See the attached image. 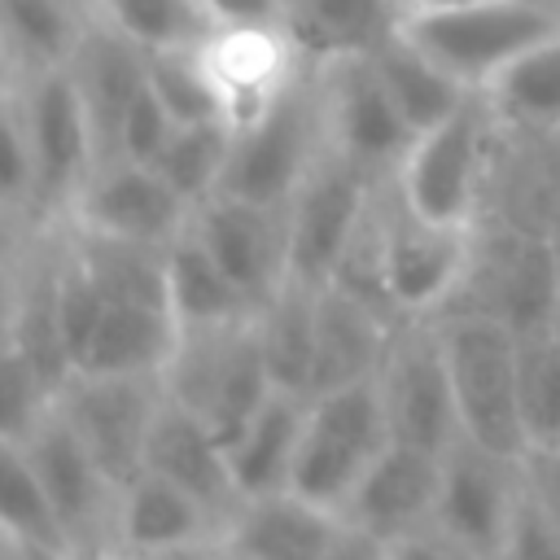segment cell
<instances>
[{"mask_svg": "<svg viewBox=\"0 0 560 560\" xmlns=\"http://www.w3.org/2000/svg\"><path fill=\"white\" fill-rule=\"evenodd\" d=\"M398 35L433 57L464 88L486 92L508 66L560 35L556 0H468L455 9L398 18Z\"/></svg>", "mask_w": 560, "mask_h": 560, "instance_id": "6da1fadb", "label": "cell"}, {"mask_svg": "<svg viewBox=\"0 0 560 560\" xmlns=\"http://www.w3.org/2000/svg\"><path fill=\"white\" fill-rule=\"evenodd\" d=\"M324 149H328L324 83H319V66L306 61V70L280 92L271 109H262L245 127H232V153L219 192L284 210Z\"/></svg>", "mask_w": 560, "mask_h": 560, "instance_id": "7a4b0ae2", "label": "cell"}, {"mask_svg": "<svg viewBox=\"0 0 560 560\" xmlns=\"http://www.w3.org/2000/svg\"><path fill=\"white\" fill-rule=\"evenodd\" d=\"M4 96L22 114L31 158H35V223L31 228H57L70 219L74 197L101 166L96 127L88 118V105L79 96L70 66L39 70V74H9Z\"/></svg>", "mask_w": 560, "mask_h": 560, "instance_id": "3957f363", "label": "cell"}, {"mask_svg": "<svg viewBox=\"0 0 560 560\" xmlns=\"http://www.w3.org/2000/svg\"><path fill=\"white\" fill-rule=\"evenodd\" d=\"M162 385L171 398H179L188 411H197L223 446L249 424V416L276 394V381L267 372L254 311L228 324L206 328H179L171 368L162 372Z\"/></svg>", "mask_w": 560, "mask_h": 560, "instance_id": "277c9868", "label": "cell"}, {"mask_svg": "<svg viewBox=\"0 0 560 560\" xmlns=\"http://www.w3.org/2000/svg\"><path fill=\"white\" fill-rule=\"evenodd\" d=\"M494 144H499V122L486 96L477 92L459 114L411 140L398 171L389 175V188L398 192L402 206H411L433 223L472 228L481 214V192L490 184Z\"/></svg>", "mask_w": 560, "mask_h": 560, "instance_id": "5b68a950", "label": "cell"}, {"mask_svg": "<svg viewBox=\"0 0 560 560\" xmlns=\"http://www.w3.org/2000/svg\"><path fill=\"white\" fill-rule=\"evenodd\" d=\"M455 385L459 433L499 455H525L521 402H516V332L481 311L433 315Z\"/></svg>", "mask_w": 560, "mask_h": 560, "instance_id": "8992f818", "label": "cell"}, {"mask_svg": "<svg viewBox=\"0 0 560 560\" xmlns=\"http://www.w3.org/2000/svg\"><path fill=\"white\" fill-rule=\"evenodd\" d=\"M446 311L494 315L516 337L551 332L560 324V262L547 232L503 219L490 223V232L472 228V262Z\"/></svg>", "mask_w": 560, "mask_h": 560, "instance_id": "52a82bcc", "label": "cell"}, {"mask_svg": "<svg viewBox=\"0 0 560 560\" xmlns=\"http://www.w3.org/2000/svg\"><path fill=\"white\" fill-rule=\"evenodd\" d=\"M389 420L385 402L376 394V381L337 385L306 398V429L298 442V459L289 472V490L341 512L354 494L368 464L389 446Z\"/></svg>", "mask_w": 560, "mask_h": 560, "instance_id": "ba28073f", "label": "cell"}, {"mask_svg": "<svg viewBox=\"0 0 560 560\" xmlns=\"http://www.w3.org/2000/svg\"><path fill=\"white\" fill-rule=\"evenodd\" d=\"M381 184V175L354 166L328 144L284 206V280L324 289L359 236Z\"/></svg>", "mask_w": 560, "mask_h": 560, "instance_id": "9c48e42d", "label": "cell"}, {"mask_svg": "<svg viewBox=\"0 0 560 560\" xmlns=\"http://www.w3.org/2000/svg\"><path fill=\"white\" fill-rule=\"evenodd\" d=\"M381 223V276L394 311L402 319H433L442 315L468 276L472 262V228L459 223H433L398 201V192L381 188L376 206Z\"/></svg>", "mask_w": 560, "mask_h": 560, "instance_id": "30bf717a", "label": "cell"}, {"mask_svg": "<svg viewBox=\"0 0 560 560\" xmlns=\"http://www.w3.org/2000/svg\"><path fill=\"white\" fill-rule=\"evenodd\" d=\"M372 381L385 402L394 442L442 455L459 438L455 385H451L438 319H398Z\"/></svg>", "mask_w": 560, "mask_h": 560, "instance_id": "8fae6325", "label": "cell"}, {"mask_svg": "<svg viewBox=\"0 0 560 560\" xmlns=\"http://www.w3.org/2000/svg\"><path fill=\"white\" fill-rule=\"evenodd\" d=\"M525 494L521 459L477 446L472 438H455L442 451V477H438V503L433 525L477 551L481 560H494L508 525L516 516V503Z\"/></svg>", "mask_w": 560, "mask_h": 560, "instance_id": "7c38bea8", "label": "cell"}, {"mask_svg": "<svg viewBox=\"0 0 560 560\" xmlns=\"http://www.w3.org/2000/svg\"><path fill=\"white\" fill-rule=\"evenodd\" d=\"M162 398V376H70L57 407L88 442L105 477L122 490L136 472H144V446Z\"/></svg>", "mask_w": 560, "mask_h": 560, "instance_id": "4fadbf2b", "label": "cell"}, {"mask_svg": "<svg viewBox=\"0 0 560 560\" xmlns=\"http://www.w3.org/2000/svg\"><path fill=\"white\" fill-rule=\"evenodd\" d=\"M319 83H324V122H328V144L350 158L354 166L389 179L411 149V127L394 109L376 66L368 52L319 61Z\"/></svg>", "mask_w": 560, "mask_h": 560, "instance_id": "5bb4252c", "label": "cell"}, {"mask_svg": "<svg viewBox=\"0 0 560 560\" xmlns=\"http://www.w3.org/2000/svg\"><path fill=\"white\" fill-rule=\"evenodd\" d=\"M201 61L214 83L219 109L232 127L254 122L262 109L280 101V92L306 70L302 48L293 44L284 22L258 26H210L201 39Z\"/></svg>", "mask_w": 560, "mask_h": 560, "instance_id": "9a60e30c", "label": "cell"}, {"mask_svg": "<svg viewBox=\"0 0 560 560\" xmlns=\"http://www.w3.org/2000/svg\"><path fill=\"white\" fill-rule=\"evenodd\" d=\"M192 219V206L166 184L158 166L144 162H101L83 192L70 206V228L136 241V245H171Z\"/></svg>", "mask_w": 560, "mask_h": 560, "instance_id": "2e32d148", "label": "cell"}, {"mask_svg": "<svg viewBox=\"0 0 560 560\" xmlns=\"http://www.w3.org/2000/svg\"><path fill=\"white\" fill-rule=\"evenodd\" d=\"M13 446H22L26 464L35 468V477L48 490L52 508L61 512L74 547H83V542H109L118 486L105 477V468L96 464V455L88 451V442L61 416V407H52Z\"/></svg>", "mask_w": 560, "mask_h": 560, "instance_id": "e0dca14e", "label": "cell"}, {"mask_svg": "<svg viewBox=\"0 0 560 560\" xmlns=\"http://www.w3.org/2000/svg\"><path fill=\"white\" fill-rule=\"evenodd\" d=\"M223 521L158 472H136L114 503L109 542L136 560H201L214 556Z\"/></svg>", "mask_w": 560, "mask_h": 560, "instance_id": "ac0fdd59", "label": "cell"}, {"mask_svg": "<svg viewBox=\"0 0 560 560\" xmlns=\"http://www.w3.org/2000/svg\"><path fill=\"white\" fill-rule=\"evenodd\" d=\"M346 534V516L293 490L241 499L223 521L210 560H319Z\"/></svg>", "mask_w": 560, "mask_h": 560, "instance_id": "d6986e66", "label": "cell"}, {"mask_svg": "<svg viewBox=\"0 0 560 560\" xmlns=\"http://www.w3.org/2000/svg\"><path fill=\"white\" fill-rule=\"evenodd\" d=\"M192 232L254 306L284 284V210L214 192L192 206Z\"/></svg>", "mask_w": 560, "mask_h": 560, "instance_id": "ffe728a7", "label": "cell"}, {"mask_svg": "<svg viewBox=\"0 0 560 560\" xmlns=\"http://www.w3.org/2000/svg\"><path fill=\"white\" fill-rule=\"evenodd\" d=\"M438 477H442V455L407 442H389L359 477L341 516L350 529L376 542H394L420 525H433Z\"/></svg>", "mask_w": 560, "mask_h": 560, "instance_id": "44dd1931", "label": "cell"}, {"mask_svg": "<svg viewBox=\"0 0 560 560\" xmlns=\"http://www.w3.org/2000/svg\"><path fill=\"white\" fill-rule=\"evenodd\" d=\"M144 468L175 481L192 499H201L219 521H228L241 508L223 438L171 394L158 407V420H153V433L144 446Z\"/></svg>", "mask_w": 560, "mask_h": 560, "instance_id": "7402d4cb", "label": "cell"}, {"mask_svg": "<svg viewBox=\"0 0 560 560\" xmlns=\"http://www.w3.org/2000/svg\"><path fill=\"white\" fill-rule=\"evenodd\" d=\"M66 66H70V74L79 83V96L88 105V118L96 127L101 162H109L122 114L131 109L136 92L144 88V44H136L131 35H122L105 18H92Z\"/></svg>", "mask_w": 560, "mask_h": 560, "instance_id": "603a6c76", "label": "cell"}, {"mask_svg": "<svg viewBox=\"0 0 560 560\" xmlns=\"http://www.w3.org/2000/svg\"><path fill=\"white\" fill-rule=\"evenodd\" d=\"M398 319L381 315L376 306L359 302L354 293L324 284L319 289V311H315V359H311V394L337 389V385H354V381H372L389 332ZM306 394V398H311Z\"/></svg>", "mask_w": 560, "mask_h": 560, "instance_id": "cb8c5ba5", "label": "cell"}, {"mask_svg": "<svg viewBox=\"0 0 560 560\" xmlns=\"http://www.w3.org/2000/svg\"><path fill=\"white\" fill-rule=\"evenodd\" d=\"M179 324L166 306L109 302L74 376H162L171 368Z\"/></svg>", "mask_w": 560, "mask_h": 560, "instance_id": "d4e9b609", "label": "cell"}, {"mask_svg": "<svg viewBox=\"0 0 560 560\" xmlns=\"http://www.w3.org/2000/svg\"><path fill=\"white\" fill-rule=\"evenodd\" d=\"M302 429H306V394L276 389L249 416V424L228 442V468H232V481H236L241 499L289 490V472H293V459H298Z\"/></svg>", "mask_w": 560, "mask_h": 560, "instance_id": "484cf974", "label": "cell"}, {"mask_svg": "<svg viewBox=\"0 0 560 560\" xmlns=\"http://www.w3.org/2000/svg\"><path fill=\"white\" fill-rule=\"evenodd\" d=\"M368 57H372V66H376V74H381V83H385L394 109H398L402 122L411 127V136H420V131L446 122L451 114H459V109L477 96V92L464 88L455 74H446L433 57H424L411 39H402L398 26H394V35L381 39Z\"/></svg>", "mask_w": 560, "mask_h": 560, "instance_id": "4316f807", "label": "cell"}, {"mask_svg": "<svg viewBox=\"0 0 560 560\" xmlns=\"http://www.w3.org/2000/svg\"><path fill=\"white\" fill-rule=\"evenodd\" d=\"M284 26L306 61H337L372 52L394 35V0H284Z\"/></svg>", "mask_w": 560, "mask_h": 560, "instance_id": "83f0119b", "label": "cell"}, {"mask_svg": "<svg viewBox=\"0 0 560 560\" xmlns=\"http://www.w3.org/2000/svg\"><path fill=\"white\" fill-rule=\"evenodd\" d=\"M166 298L171 315L179 328H206V324H228L249 311H258L236 280L214 262V254L201 245V236L188 228L166 245Z\"/></svg>", "mask_w": 560, "mask_h": 560, "instance_id": "f1b7e54d", "label": "cell"}, {"mask_svg": "<svg viewBox=\"0 0 560 560\" xmlns=\"http://www.w3.org/2000/svg\"><path fill=\"white\" fill-rule=\"evenodd\" d=\"M0 13L9 74H39L74 57L88 22L96 18V0H0Z\"/></svg>", "mask_w": 560, "mask_h": 560, "instance_id": "f546056e", "label": "cell"}, {"mask_svg": "<svg viewBox=\"0 0 560 560\" xmlns=\"http://www.w3.org/2000/svg\"><path fill=\"white\" fill-rule=\"evenodd\" d=\"M315 311H319V289L302 280H284L258 311V346L267 359V372L276 389L289 394H311V359H315Z\"/></svg>", "mask_w": 560, "mask_h": 560, "instance_id": "4dcf8cb0", "label": "cell"}, {"mask_svg": "<svg viewBox=\"0 0 560 560\" xmlns=\"http://www.w3.org/2000/svg\"><path fill=\"white\" fill-rule=\"evenodd\" d=\"M0 446H4L0 521H4V538H9V560H61L74 547L61 512L52 508V499L39 486L35 468L26 464L22 446H13V442H0Z\"/></svg>", "mask_w": 560, "mask_h": 560, "instance_id": "1f68e13d", "label": "cell"}, {"mask_svg": "<svg viewBox=\"0 0 560 560\" xmlns=\"http://www.w3.org/2000/svg\"><path fill=\"white\" fill-rule=\"evenodd\" d=\"M481 96L503 131L560 136V35L508 66Z\"/></svg>", "mask_w": 560, "mask_h": 560, "instance_id": "d6a6232c", "label": "cell"}, {"mask_svg": "<svg viewBox=\"0 0 560 560\" xmlns=\"http://www.w3.org/2000/svg\"><path fill=\"white\" fill-rule=\"evenodd\" d=\"M516 402H521L525 451L560 446V337L556 328L516 337Z\"/></svg>", "mask_w": 560, "mask_h": 560, "instance_id": "836d02e7", "label": "cell"}, {"mask_svg": "<svg viewBox=\"0 0 560 560\" xmlns=\"http://www.w3.org/2000/svg\"><path fill=\"white\" fill-rule=\"evenodd\" d=\"M228 153H232V122H223V118L179 122L153 166L166 175V184L188 206H201L206 197L219 192L223 171H228Z\"/></svg>", "mask_w": 560, "mask_h": 560, "instance_id": "e575fe53", "label": "cell"}, {"mask_svg": "<svg viewBox=\"0 0 560 560\" xmlns=\"http://www.w3.org/2000/svg\"><path fill=\"white\" fill-rule=\"evenodd\" d=\"M144 74H149V88L162 96V105L175 114V122H210V118H223L197 39L144 48Z\"/></svg>", "mask_w": 560, "mask_h": 560, "instance_id": "d590c367", "label": "cell"}, {"mask_svg": "<svg viewBox=\"0 0 560 560\" xmlns=\"http://www.w3.org/2000/svg\"><path fill=\"white\" fill-rule=\"evenodd\" d=\"M96 18H105L144 48L201 39L210 31L192 0H96Z\"/></svg>", "mask_w": 560, "mask_h": 560, "instance_id": "8d00e7d4", "label": "cell"}, {"mask_svg": "<svg viewBox=\"0 0 560 560\" xmlns=\"http://www.w3.org/2000/svg\"><path fill=\"white\" fill-rule=\"evenodd\" d=\"M175 114L162 105V96L149 88V74H144V88L136 92L131 109L122 114V127H118V140H114V158L109 162H144L153 166L166 149V140L175 136Z\"/></svg>", "mask_w": 560, "mask_h": 560, "instance_id": "74e56055", "label": "cell"}, {"mask_svg": "<svg viewBox=\"0 0 560 560\" xmlns=\"http://www.w3.org/2000/svg\"><path fill=\"white\" fill-rule=\"evenodd\" d=\"M494 560H560V521H551L529 494H521L516 516Z\"/></svg>", "mask_w": 560, "mask_h": 560, "instance_id": "f35d334b", "label": "cell"}, {"mask_svg": "<svg viewBox=\"0 0 560 560\" xmlns=\"http://www.w3.org/2000/svg\"><path fill=\"white\" fill-rule=\"evenodd\" d=\"M521 472H525V494L551 521H560V446H529L521 455Z\"/></svg>", "mask_w": 560, "mask_h": 560, "instance_id": "ab89813d", "label": "cell"}, {"mask_svg": "<svg viewBox=\"0 0 560 560\" xmlns=\"http://www.w3.org/2000/svg\"><path fill=\"white\" fill-rule=\"evenodd\" d=\"M385 560H481V556L468 551L464 542H455L451 534H442L438 525H420V529L385 542Z\"/></svg>", "mask_w": 560, "mask_h": 560, "instance_id": "60d3db41", "label": "cell"}, {"mask_svg": "<svg viewBox=\"0 0 560 560\" xmlns=\"http://www.w3.org/2000/svg\"><path fill=\"white\" fill-rule=\"evenodd\" d=\"M210 26H258L284 22V0H192Z\"/></svg>", "mask_w": 560, "mask_h": 560, "instance_id": "b9f144b4", "label": "cell"}, {"mask_svg": "<svg viewBox=\"0 0 560 560\" xmlns=\"http://www.w3.org/2000/svg\"><path fill=\"white\" fill-rule=\"evenodd\" d=\"M319 560H385V542H376V538H368V534H359V529L346 525V534Z\"/></svg>", "mask_w": 560, "mask_h": 560, "instance_id": "7bdbcfd3", "label": "cell"}, {"mask_svg": "<svg viewBox=\"0 0 560 560\" xmlns=\"http://www.w3.org/2000/svg\"><path fill=\"white\" fill-rule=\"evenodd\" d=\"M61 560H136V556L118 551L114 542H83V547H70Z\"/></svg>", "mask_w": 560, "mask_h": 560, "instance_id": "ee69618b", "label": "cell"}, {"mask_svg": "<svg viewBox=\"0 0 560 560\" xmlns=\"http://www.w3.org/2000/svg\"><path fill=\"white\" fill-rule=\"evenodd\" d=\"M455 4H468V0H394L398 18H411V13H433V9H455Z\"/></svg>", "mask_w": 560, "mask_h": 560, "instance_id": "f6af8a7d", "label": "cell"}, {"mask_svg": "<svg viewBox=\"0 0 560 560\" xmlns=\"http://www.w3.org/2000/svg\"><path fill=\"white\" fill-rule=\"evenodd\" d=\"M542 232H547V241H551V249H556V262H560V206H556V214H551V223H547Z\"/></svg>", "mask_w": 560, "mask_h": 560, "instance_id": "bcb514c9", "label": "cell"}, {"mask_svg": "<svg viewBox=\"0 0 560 560\" xmlns=\"http://www.w3.org/2000/svg\"><path fill=\"white\" fill-rule=\"evenodd\" d=\"M556 337H560V324H556Z\"/></svg>", "mask_w": 560, "mask_h": 560, "instance_id": "7dc6e473", "label": "cell"}, {"mask_svg": "<svg viewBox=\"0 0 560 560\" xmlns=\"http://www.w3.org/2000/svg\"><path fill=\"white\" fill-rule=\"evenodd\" d=\"M556 4H560V0H556Z\"/></svg>", "mask_w": 560, "mask_h": 560, "instance_id": "c3c4849f", "label": "cell"}]
</instances>
